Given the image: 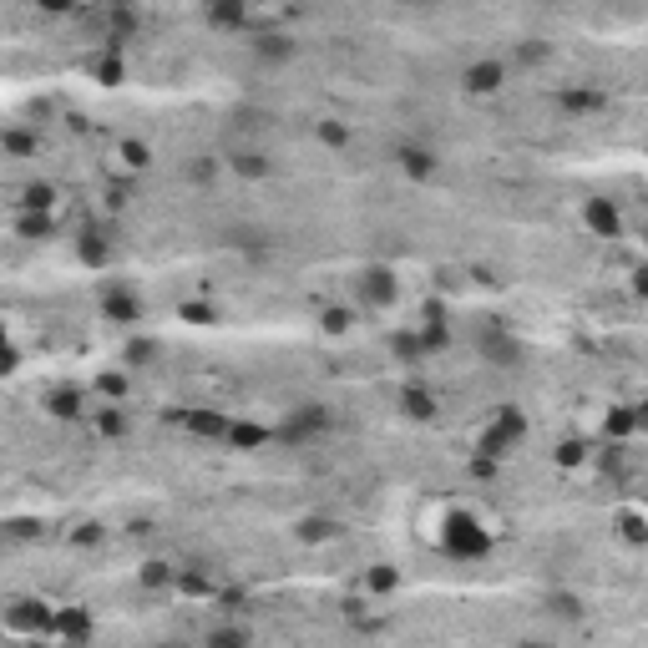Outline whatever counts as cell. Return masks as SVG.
<instances>
[{"mask_svg": "<svg viewBox=\"0 0 648 648\" xmlns=\"http://www.w3.org/2000/svg\"><path fill=\"white\" fill-rule=\"evenodd\" d=\"M512 56H517V66H542V61L552 56V46H547V41H537V36H527V41H517V46H512Z\"/></svg>", "mask_w": 648, "mask_h": 648, "instance_id": "42", "label": "cell"}, {"mask_svg": "<svg viewBox=\"0 0 648 648\" xmlns=\"http://www.w3.org/2000/svg\"><path fill=\"white\" fill-rule=\"evenodd\" d=\"M203 26H213V31H233V36H249V31L259 26V11H249L243 0H218V6L203 11Z\"/></svg>", "mask_w": 648, "mask_h": 648, "instance_id": "13", "label": "cell"}, {"mask_svg": "<svg viewBox=\"0 0 648 648\" xmlns=\"http://www.w3.org/2000/svg\"><path fill=\"white\" fill-rule=\"evenodd\" d=\"M330 426H335L330 405H319V400H299L294 411L274 426V441H279V446H309V441H319V436H330Z\"/></svg>", "mask_w": 648, "mask_h": 648, "instance_id": "3", "label": "cell"}, {"mask_svg": "<svg viewBox=\"0 0 648 648\" xmlns=\"http://www.w3.org/2000/svg\"><path fill=\"white\" fill-rule=\"evenodd\" d=\"M41 411H46L51 421H81L92 405H87V390H81V385H51V390L41 395Z\"/></svg>", "mask_w": 648, "mask_h": 648, "instance_id": "14", "label": "cell"}, {"mask_svg": "<svg viewBox=\"0 0 648 648\" xmlns=\"http://www.w3.org/2000/svg\"><path fill=\"white\" fill-rule=\"evenodd\" d=\"M547 613H552V618H583V598H578V593H552V598H547Z\"/></svg>", "mask_w": 648, "mask_h": 648, "instance_id": "43", "label": "cell"}, {"mask_svg": "<svg viewBox=\"0 0 648 648\" xmlns=\"http://www.w3.org/2000/svg\"><path fill=\"white\" fill-rule=\"evenodd\" d=\"M46 527L36 522V517H11L6 527H0V537H21V542H31V537H41Z\"/></svg>", "mask_w": 648, "mask_h": 648, "instance_id": "44", "label": "cell"}, {"mask_svg": "<svg viewBox=\"0 0 648 648\" xmlns=\"http://www.w3.org/2000/svg\"><path fill=\"white\" fill-rule=\"evenodd\" d=\"M588 456H593V451H588V441H583V436H562V441H557V451H552V461H557V466H567V471L583 466Z\"/></svg>", "mask_w": 648, "mask_h": 648, "instance_id": "39", "label": "cell"}, {"mask_svg": "<svg viewBox=\"0 0 648 648\" xmlns=\"http://www.w3.org/2000/svg\"><path fill=\"white\" fill-rule=\"evenodd\" d=\"M218 178V162L213 157H193L188 162V183H213Z\"/></svg>", "mask_w": 648, "mask_h": 648, "instance_id": "46", "label": "cell"}, {"mask_svg": "<svg viewBox=\"0 0 648 648\" xmlns=\"http://www.w3.org/2000/svg\"><path fill=\"white\" fill-rule=\"evenodd\" d=\"M583 228L603 243H618L623 238V208L613 198H583Z\"/></svg>", "mask_w": 648, "mask_h": 648, "instance_id": "12", "label": "cell"}, {"mask_svg": "<svg viewBox=\"0 0 648 648\" xmlns=\"http://www.w3.org/2000/svg\"><path fill=\"white\" fill-rule=\"evenodd\" d=\"M416 330V340H421V355L431 360V355H441V350H451V324L446 319H421V324H411Z\"/></svg>", "mask_w": 648, "mask_h": 648, "instance_id": "31", "label": "cell"}, {"mask_svg": "<svg viewBox=\"0 0 648 648\" xmlns=\"http://www.w3.org/2000/svg\"><path fill=\"white\" fill-rule=\"evenodd\" d=\"M335 537H340V522H335V517H324V512H309V517L294 522V542H304V547L335 542Z\"/></svg>", "mask_w": 648, "mask_h": 648, "instance_id": "27", "label": "cell"}, {"mask_svg": "<svg viewBox=\"0 0 648 648\" xmlns=\"http://www.w3.org/2000/svg\"><path fill=\"white\" fill-rule=\"evenodd\" d=\"M436 547H441L451 562H481V557H492L497 537H492V527H486L476 512H466V507H451V512L441 517Z\"/></svg>", "mask_w": 648, "mask_h": 648, "instance_id": "1", "label": "cell"}, {"mask_svg": "<svg viewBox=\"0 0 648 648\" xmlns=\"http://www.w3.org/2000/svg\"><path fill=\"white\" fill-rule=\"evenodd\" d=\"M87 421H92V431L102 441H127V431H132V416L122 411V405H92Z\"/></svg>", "mask_w": 648, "mask_h": 648, "instance_id": "22", "label": "cell"}, {"mask_svg": "<svg viewBox=\"0 0 648 648\" xmlns=\"http://www.w3.org/2000/svg\"><path fill=\"white\" fill-rule=\"evenodd\" d=\"M497 461H486V456H471V476H492Z\"/></svg>", "mask_w": 648, "mask_h": 648, "instance_id": "49", "label": "cell"}, {"mask_svg": "<svg viewBox=\"0 0 648 648\" xmlns=\"http://www.w3.org/2000/svg\"><path fill=\"white\" fill-rule=\"evenodd\" d=\"M218 573L208 562H183L178 567V578H173V598H183V603H208L213 608V598H218Z\"/></svg>", "mask_w": 648, "mask_h": 648, "instance_id": "9", "label": "cell"}, {"mask_svg": "<svg viewBox=\"0 0 648 648\" xmlns=\"http://www.w3.org/2000/svg\"><path fill=\"white\" fill-rule=\"evenodd\" d=\"M314 137H319L324 147H335V152H340V147H350V127H345L340 117H324V122L314 127Z\"/></svg>", "mask_w": 648, "mask_h": 648, "instance_id": "40", "label": "cell"}, {"mask_svg": "<svg viewBox=\"0 0 648 648\" xmlns=\"http://www.w3.org/2000/svg\"><path fill=\"white\" fill-rule=\"evenodd\" d=\"M87 76L97 81V87H122L127 81V56L117 46H102V51L87 56Z\"/></svg>", "mask_w": 648, "mask_h": 648, "instance_id": "18", "label": "cell"}, {"mask_svg": "<svg viewBox=\"0 0 648 648\" xmlns=\"http://www.w3.org/2000/svg\"><path fill=\"white\" fill-rule=\"evenodd\" d=\"M16 238L21 243H46L51 233H56V223H51V213H16Z\"/></svg>", "mask_w": 648, "mask_h": 648, "instance_id": "34", "label": "cell"}, {"mask_svg": "<svg viewBox=\"0 0 648 648\" xmlns=\"http://www.w3.org/2000/svg\"><path fill=\"white\" fill-rule=\"evenodd\" d=\"M395 168L411 178V183H431V178L441 173V152L426 147V142H400V147H395Z\"/></svg>", "mask_w": 648, "mask_h": 648, "instance_id": "11", "label": "cell"}, {"mask_svg": "<svg viewBox=\"0 0 648 648\" xmlns=\"http://www.w3.org/2000/svg\"><path fill=\"white\" fill-rule=\"evenodd\" d=\"M355 294H360L365 309H390V304L400 299V274H395L390 264H365V269L355 274Z\"/></svg>", "mask_w": 648, "mask_h": 648, "instance_id": "7", "label": "cell"}, {"mask_svg": "<svg viewBox=\"0 0 648 648\" xmlns=\"http://www.w3.org/2000/svg\"><path fill=\"white\" fill-rule=\"evenodd\" d=\"M395 405H400L405 421H421V426L441 416V400H436V390H426V385H400Z\"/></svg>", "mask_w": 648, "mask_h": 648, "instance_id": "17", "label": "cell"}, {"mask_svg": "<svg viewBox=\"0 0 648 648\" xmlns=\"http://www.w3.org/2000/svg\"><path fill=\"white\" fill-rule=\"evenodd\" d=\"M390 355H395L400 365H421V360H426V355H421L416 330H395V335H390Z\"/></svg>", "mask_w": 648, "mask_h": 648, "instance_id": "38", "label": "cell"}, {"mask_svg": "<svg viewBox=\"0 0 648 648\" xmlns=\"http://www.w3.org/2000/svg\"><path fill=\"white\" fill-rule=\"evenodd\" d=\"M628 289H633V294H648V274L633 269V274H628Z\"/></svg>", "mask_w": 648, "mask_h": 648, "instance_id": "50", "label": "cell"}, {"mask_svg": "<svg viewBox=\"0 0 648 648\" xmlns=\"http://www.w3.org/2000/svg\"><path fill=\"white\" fill-rule=\"evenodd\" d=\"M507 61L502 56H476L466 71H461V92L466 97H497L502 87H507Z\"/></svg>", "mask_w": 648, "mask_h": 648, "instance_id": "8", "label": "cell"}, {"mask_svg": "<svg viewBox=\"0 0 648 648\" xmlns=\"http://www.w3.org/2000/svg\"><path fill=\"white\" fill-rule=\"evenodd\" d=\"M228 168H233L238 178H249V183H264V178L274 173V162H269V152H259V147H238V152L228 157Z\"/></svg>", "mask_w": 648, "mask_h": 648, "instance_id": "28", "label": "cell"}, {"mask_svg": "<svg viewBox=\"0 0 648 648\" xmlns=\"http://www.w3.org/2000/svg\"><path fill=\"white\" fill-rule=\"evenodd\" d=\"M157 360H162V340H152V335H132L122 345V370H152Z\"/></svg>", "mask_w": 648, "mask_h": 648, "instance_id": "29", "label": "cell"}, {"mask_svg": "<svg viewBox=\"0 0 648 648\" xmlns=\"http://www.w3.org/2000/svg\"><path fill=\"white\" fill-rule=\"evenodd\" d=\"M173 578H178V562H168V557H147L137 567V588H147V593H173Z\"/></svg>", "mask_w": 648, "mask_h": 648, "instance_id": "26", "label": "cell"}, {"mask_svg": "<svg viewBox=\"0 0 648 648\" xmlns=\"http://www.w3.org/2000/svg\"><path fill=\"white\" fill-rule=\"evenodd\" d=\"M213 608H218V613H238V608H249V588H218Z\"/></svg>", "mask_w": 648, "mask_h": 648, "instance_id": "45", "label": "cell"}, {"mask_svg": "<svg viewBox=\"0 0 648 648\" xmlns=\"http://www.w3.org/2000/svg\"><path fill=\"white\" fill-rule=\"evenodd\" d=\"M178 319L203 324V330H208V324H218V309H213L208 299H183V304H178Z\"/></svg>", "mask_w": 648, "mask_h": 648, "instance_id": "41", "label": "cell"}, {"mask_svg": "<svg viewBox=\"0 0 648 648\" xmlns=\"http://www.w3.org/2000/svg\"><path fill=\"white\" fill-rule=\"evenodd\" d=\"M223 446H233V451H264V446H274V426H259V421H233V426H228V436H223Z\"/></svg>", "mask_w": 648, "mask_h": 648, "instance_id": "24", "label": "cell"}, {"mask_svg": "<svg viewBox=\"0 0 648 648\" xmlns=\"http://www.w3.org/2000/svg\"><path fill=\"white\" fill-rule=\"evenodd\" d=\"M6 628L11 633H26V638H51V628H56V603H46V598H16V603H6Z\"/></svg>", "mask_w": 648, "mask_h": 648, "instance_id": "6", "label": "cell"}, {"mask_svg": "<svg viewBox=\"0 0 648 648\" xmlns=\"http://www.w3.org/2000/svg\"><path fill=\"white\" fill-rule=\"evenodd\" d=\"M319 330L335 335V340L350 335V330H355V309H350V304H324V309H319Z\"/></svg>", "mask_w": 648, "mask_h": 648, "instance_id": "36", "label": "cell"}, {"mask_svg": "<svg viewBox=\"0 0 648 648\" xmlns=\"http://www.w3.org/2000/svg\"><path fill=\"white\" fill-rule=\"evenodd\" d=\"M557 102H562V112H567V117H593V112H603V107H608V97H603V92H593V87H567Z\"/></svg>", "mask_w": 648, "mask_h": 648, "instance_id": "30", "label": "cell"}, {"mask_svg": "<svg viewBox=\"0 0 648 648\" xmlns=\"http://www.w3.org/2000/svg\"><path fill=\"white\" fill-rule=\"evenodd\" d=\"M638 426H643V411H638V405H608V416H603V436H608V446L633 441Z\"/></svg>", "mask_w": 648, "mask_h": 648, "instance_id": "21", "label": "cell"}, {"mask_svg": "<svg viewBox=\"0 0 648 648\" xmlns=\"http://www.w3.org/2000/svg\"><path fill=\"white\" fill-rule=\"evenodd\" d=\"M400 583H405V573H400L395 562H370L365 573H360V593L365 598H395Z\"/></svg>", "mask_w": 648, "mask_h": 648, "instance_id": "19", "label": "cell"}, {"mask_svg": "<svg viewBox=\"0 0 648 648\" xmlns=\"http://www.w3.org/2000/svg\"><path fill=\"white\" fill-rule=\"evenodd\" d=\"M92 390L102 395V405H122L127 390H132V380H127V370H102V375L92 380Z\"/></svg>", "mask_w": 648, "mask_h": 648, "instance_id": "35", "label": "cell"}, {"mask_svg": "<svg viewBox=\"0 0 648 648\" xmlns=\"http://www.w3.org/2000/svg\"><path fill=\"white\" fill-rule=\"evenodd\" d=\"M476 350H481V360L492 365V370H522V360H527L522 340L507 330L502 319H492V324H486V330L476 335Z\"/></svg>", "mask_w": 648, "mask_h": 648, "instance_id": "4", "label": "cell"}, {"mask_svg": "<svg viewBox=\"0 0 648 648\" xmlns=\"http://www.w3.org/2000/svg\"><path fill=\"white\" fill-rule=\"evenodd\" d=\"M618 537L633 542V547H643V542H648V517H643L638 507H623V512H618Z\"/></svg>", "mask_w": 648, "mask_h": 648, "instance_id": "37", "label": "cell"}, {"mask_svg": "<svg viewBox=\"0 0 648 648\" xmlns=\"http://www.w3.org/2000/svg\"><path fill=\"white\" fill-rule=\"evenodd\" d=\"M203 648H254V633L243 623H213L203 633Z\"/></svg>", "mask_w": 648, "mask_h": 648, "instance_id": "32", "label": "cell"}, {"mask_svg": "<svg viewBox=\"0 0 648 648\" xmlns=\"http://www.w3.org/2000/svg\"><path fill=\"white\" fill-rule=\"evenodd\" d=\"M249 51L264 61V66H284V61H294L299 56V41L289 36V31H249Z\"/></svg>", "mask_w": 648, "mask_h": 648, "instance_id": "16", "label": "cell"}, {"mask_svg": "<svg viewBox=\"0 0 648 648\" xmlns=\"http://www.w3.org/2000/svg\"><path fill=\"white\" fill-rule=\"evenodd\" d=\"M97 309H102V319L107 324H117V330H132V324H142V314H147V304H142V294H137V284H102V294H97Z\"/></svg>", "mask_w": 648, "mask_h": 648, "instance_id": "5", "label": "cell"}, {"mask_svg": "<svg viewBox=\"0 0 648 648\" xmlns=\"http://www.w3.org/2000/svg\"><path fill=\"white\" fill-rule=\"evenodd\" d=\"M0 152L6 157H41V132L26 127V122H0Z\"/></svg>", "mask_w": 648, "mask_h": 648, "instance_id": "20", "label": "cell"}, {"mask_svg": "<svg viewBox=\"0 0 648 648\" xmlns=\"http://www.w3.org/2000/svg\"><path fill=\"white\" fill-rule=\"evenodd\" d=\"M21 365H26V360H21V350H16V345L6 340V345H0V380H11V375H16Z\"/></svg>", "mask_w": 648, "mask_h": 648, "instance_id": "48", "label": "cell"}, {"mask_svg": "<svg viewBox=\"0 0 648 648\" xmlns=\"http://www.w3.org/2000/svg\"><path fill=\"white\" fill-rule=\"evenodd\" d=\"M117 162L127 173H147L152 168V147L142 137H117Z\"/></svg>", "mask_w": 648, "mask_h": 648, "instance_id": "33", "label": "cell"}, {"mask_svg": "<svg viewBox=\"0 0 648 648\" xmlns=\"http://www.w3.org/2000/svg\"><path fill=\"white\" fill-rule=\"evenodd\" d=\"M56 203H61V188L46 183V178H31L16 193V213H56Z\"/></svg>", "mask_w": 648, "mask_h": 648, "instance_id": "23", "label": "cell"}, {"mask_svg": "<svg viewBox=\"0 0 648 648\" xmlns=\"http://www.w3.org/2000/svg\"><path fill=\"white\" fill-rule=\"evenodd\" d=\"M76 259L87 264V269H107V264H112V238H107L102 228L76 233Z\"/></svg>", "mask_w": 648, "mask_h": 648, "instance_id": "25", "label": "cell"}, {"mask_svg": "<svg viewBox=\"0 0 648 648\" xmlns=\"http://www.w3.org/2000/svg\"><path fill=\"white\" fill-rule=\"evenodd\" d=\"M92 633H97L92 608H81V603L56 608V628H51V638H56L61 648H87V643H92Z\"/></svg>", "mask_w": 648, "mask_h": 648, "instance_id": "10", "label": "cell"}, {"mask_svg": "<svg viewBox=\"0 0 648 648\" xmlns=\"http://www.w3.org/2000/svg\"><path fill=\"white\" fill-rule=\"evenodd\" d=\"M107 532H102V522H81V527H71V542L76 547H97Z\"/></svg>", "mask_w": 648, "mask_h": 648, "instance_id": "47", "label": "cell"}, {"mask_svg": "<svg viewBox=\"0 0 648 648\" xmlns=\"http://www.w3.org/2000/svg\"><path fill=\"white\" fill-rule=\"evenodd\" d=\"M527 431H532V421H527L522 405H497L492 421H486V426L476 431V456L502 461V456H512V446L527 441Z\"/></svg>", "mask_w": 648, "mask_h": 648, "instance_id": "2", "label": "cell"}, {"mask_svg": "<svg viewBox=\"0 0 648 648\" xmlns=\"http://www.w3.org/2000/svg\"><path fill=\"white\" fill-rule=\"evenodd\" d=\"M11 340V330H6V314H0V345H6Z\"/></svg>", "mask_w": 648, "mask_h": 648, "instance_id": "51", "label": "cell"}, {"mask_svg": "<svg viewBox=\"0 0 648 648\" xmlns=\"http://www.w3.org/2000/svg\"><path fill=\"white\" fill-rule=\"evenodd\" d=\"M178 426H183L193 441H223L233 421H228L223 411H213V405H188V411H178Z\"/></svg>", "mask_w": 648, "mask_h": 648, "instance_id": "15", "label": "cell"}, {"mask_svg": "<svg viewBox=\"0 0 648 648\" xmlns=\"http://www.w3.org/2000/svg\"><path fill=\"white\" fill-rule=\"evenodd\" d=\"M162 648H183V643H162Z\"/></svg>", "mask_w": 648, "mask_h": 648, "instance_id": "52", "label": "cell"}]
</instances>
